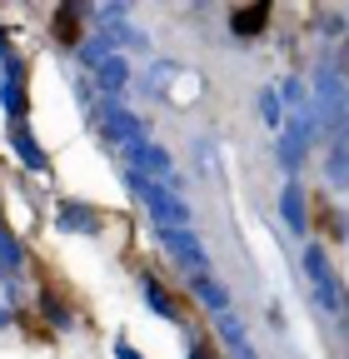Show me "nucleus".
<instances>
[{
  "label": "nucleus",
  "mask_w": 349,
  "mask_h": 359,
  "mask_svg": "<svg viewBox=\"0 0 349 359\" xmlns=\"http://www.w3.org/2000/svg\"><path fill=\"white\" fill-rule=\"evenodd\" d=\"M125 180H130V190L140 195V205L150 210L155 230H190V205L170 185H155V180H140V175H125Z\"/></svg>",
  "instance_id": "nucleus-1"
},
{
  "label": "nucleus",
  "mask_w": 349,
  "mask_h": 359,
  "mask_svg": "<svg viewBox=\"0 0 349 359\" xmlns=\"http://www.w3.org/2000/svg\"><path fill=\"white\" fill-rule=\"evenodd\" d=\"M125 160H130V175H140V180H155V185H170L174 180V155L155 140H135L125 150Z\"/></svg>",
  "instance_id": "nucleus-2"
},
{
  "label": "nucleus",
  "mask_w": 349,
  "mask_h": 359,
  "mask_svg": "<svg viewBox=\"0 0 349 359\" xmlns=\"http://www.w3.org/2000/svg\"><path fill=\"white\" fill-rule=\"evenodd\" d=\"M100 135H105L110 145L130 150L135 140H145V125H140V115H135V110H125V105L105 100V105H100Z\"/></svg>",
  "instance_id": "nucleus-3"
},
{
  "label": "nucleus",
  "mask_w": 349,
  "mask_h": 359,
  "mask_svg": "<svg viewBox=\"0 0 349 359\" xmlns=\"http://www.w3.org/2000/svg\"><path fill=\"white\" fill-rule=\"evenodd\" d=\"M304 275H310V290H315V299L324 309H339V285H334V269H329V259H324L320 245L304 250Z\"/></svg>",
  "instance_id": "nucleus-4"
},
{
  "label": "nucleus",
  "mask_w": 349,
  "mask_h": 359,
  "mask_svg": "<svg viewBox=\"0 0 349 359\" xmlns=\"http://www.w3.org/2000/svg\"><path fill=\"white\" fill-rule=\"evenodd\" d=\"M155 240L180 259L190 275H205V250H200V235L195 230H155Z\"/></svg>",
  "instance_id": "nucleus-5"
},
{
  "label": "nucleus",
  "mask_w": 349,
  "mask_h": 359,
  "mask_svg": "<svg viewBox=\"0 0 349 359\" xmlns=\"http://www.w3.org/2000/svg\"><path fill=\"white\" fill-rule=\"evenodd\" d=\"M125 80H130V65H125V55H120V50H115L110 60H100V65H95V90H100V95H110V100H115L120 90H125Z\"/></svg>",
  "instance_id": "nucleus-6"
},
{
  "label": "nucleus",
  "mask_w": 349,
  "mask_h": 359,
  "mask_svg": "<svg viewBox=\"0 0 349 359\" xmlns=\"http://www.w3.org/2000/svg\"><path fill=\"white\" fill-rule=\"evenodd\" d=\"M55 224H60L65 235H95V230H100V215H95L90 205H60Z\"/></svg>",
  "instance_id": "nucleus-7"
},
{
  "label": "nucleus",
  "mask_w": 349,
  "mask_h": 359,
  "mask_svg": "<svg viewBox=\"0 0 349 359\" xmlns=\"http://www.w3.org/2000/svg\"><path fill=\"white\" fill-rule=\"evenodd\" d=\"M280 215L294 235H304V224H310V215H304V190L294 185V180H285V190H280Z\"/></svg>",
  "instance_id": "nucleus-8"
},
{
  "label": "nucleus",
  "mask_w": 349,
  "mask_h": 359,
  "mask_svg": "<svg viewBox=\"0 0 349 359\" xmlns=\"http://www.w3.org/2000/svg\"><path fill=\"white\" fill-rule=\"evenodd\" d=\"M324 175H329L334 190H349V135H334L329 160H324Z\"/></svg>",
  "instance_id": "nucleus-9"
},
{
  "label": "nucleus",
  "mask_w": 349,
  "mask_h": 359,
  "mask_svg": "<svg viewBox=\"0 0 349 359\" xmlns=\"http://www.w3.org/2000/svg\"><path fill=\"white\" fill-rule=\"evenodd\" d=\"M11 145H15V155L25 160V170H50V160H46V150L35 145V135L25 130V125H11Z\"/></svg>",
  "instance_id": "nucleus-10"
},
{
  "label": "nucleus",
  "mask_w": 349,
  "mask_h": 359,
  "mask_svg": "<svg viewBox=\"0 0 349 359\" xmlns=\"http://www.w3.org/2000/svg\"><path fill=\"white\" fill-rule=\"evenodd\" d=\"M0 105L6 115H20V60H0Z\"/></svg>",
  "instance_id": "nucleus-11"
},
{
  "label": "nucleus",
  "mask_w": 349,
  "mask_h": 359,
  "mask_svg": "<svg viewBox=\"0 0 349 359\" xmlns=\"http://www.w3.org/2000/svg\"><path fill=\"white\" fill-rule=\"evenodd\" d=\"M110 55H115V35H110V30H100V35H90V40L80 45V65H90V70H95L100 60H110Z\"/></svg>",
  "instance_id": "nucleus-12"
},
{
  "label": "nucleus",
  "mask_w": 349,
  "mask_h": 359,
  "mask_svg": "<svg viewBox=\"0 0 349 359\" xmlns=\"http://www.w3.org/2000/svg\"><path fill=\"white\" fill-rule=\"evenodd\" d=\"M195 294L210 304V309H220V314H230V294H225V285H214L210 275H195Z\"/></svg>",
  "instance_id": "nucleus-13"
},
{
  "label": "nucleus",
  "mask_w": 349,
  "mask_h": 359,
  "mask_svg": "<svg viewBox=\"0 0 349 359\" xmlns=\"http://www.w3.org/2000/svg\"><path fill=\"white\" fill-rule=\"evenodd\" d=\"M265 20H270L265 6H249V11H240V15L230 20V30H235V35H254V30H265Z\"/></svg>",
  "instance_id": "nucleus-14"
},
{
  "label": "nucleus",
  "mask_w": 349,
  "mask_h": 359,
  "mask_svg": "<svg viewBox=\"0 0 349 359\" xmlns=\"http://www.w3.org/2000/svg\"><path fill=\"white\" fill-rule=\"evenodd\" d=\"M299 165H304V145L294 140V135H285V130H280V170H285V175H294Z\"/></svg>",
  "instance_id": "nucleus-15"
},
{
  "label": "nucleus",
  "mask_w": 349,
  "mask_h": 359,
  "mask_svg": "<svg viewBox=\"0 0 349 359\" xmlns=\"http://www.w3.org/2000/svg\"><path fill=\"white\" fill-rule=\"evenodd\" d=\"M20 259H25V255H20V240L6 230V224H0V264H6V269H15Z\"/></svg>",
  "instance_id": "nucleus-16"
},
{
  "label": "nucleus",
  "mask_w": 349,
  "mask_h": 359,
  "mask_svg": "<svg viewBox=\"0 0 349 359\" xmlns=\"http://www.w3.org/2000/svg\"><path fill=\"white\" fill-rule=\"evenodd\" d=\"M254 105H259V115H265L270 130H285V125H280V95H275V90H259V100H254Z\"/></svg>",
  "instance_id": "nucleus-17"
},
{
  "label": "nucleus",
  "mask_w": 349,
  "mask_h": 359,
  "mask_svg": "<svg viewBox=\"0 0 349 359\" xmlns=\"http://www.w3.org/2000/svg\"><path fill=\"white\" fill-rule=\"evenodd\" d=\"M140 290H145V304H150L155 314H174V309H170V299H165V290H160L155 280H140Z\"/></svg>",
  "instance_id": "nucleus-18"
},
{
  "label": "nucleus",
  "mask_w": 349,
  "mask_h": 359,
  "mask_svg": "<svg viewBox=\"0 0 349 359\" xmlns=\"http://www.w3.org/2000/svg\"><path fill=\"white\" fill-rule=\"evenodd\" d=\"M170 75H174V65H170V60H160V65L150 70V80H145V85L155 90V95H165V80H170Z\"/></svg>",
  "instance_id": "nucleus-19"
},
{
  "label": "nucleus",
  "mask_w": 349,
  "mask_h": 359,
  "mask_svg": "<svg viewBox=\"0 0 349 359\" xmlns=\"http://www.w3.org/2000/svg\"><path fill=\"white\" fill-rule=\"evenodd\" d=\"M299 90H304V80H294V75H289V80H280L275 95H280V105H285V100H299Z\"/></svg>",
  "instance_id": "nucleus-20"
},
{
  "label": "nucleus",
  "mask_w": 349,
  "mask_h": 359,
  "mask_svg": "<svg viewBox=\"0 0 349 359\" xmlns=\"http://www.w3.org/2000/svg\"><path fill=\"white\" fill-rule=\"evenodd\" d=\"M339 70H349V40H344V50H339Z\"/></svg>",
  "instance_id": "nucleus-21"
},
{
  "label": "nucleus",
  "mask_w": 349,
  "mask_h": 359,
  "mask_svg": "<svg viewBox=\"0 0 349 359\" xmlns=\"http://www.w3.org/2000/svg\"><path fill=\"white\" fill-rule=\"evenodd\" d=\"M120 359H140V354H135V349H125V344H120Z\"/></svg>",
  "instance_id": "nucleus-22"
},
{
  "label": "nucleus",
  "mask_w": 349,
  "mask_h": 359,
  "mask_svg": "<svg viewBox=\"0 0 349 359\" xmlns=\"http://www.w3.org/2000/svg\"><path fill=\"white\" fill-rule=\"evenodd\" d=\"M190 359H210V354H205V349H200V344H195V349H190Z\"/></svg>",
  "instance_id": "nucleus-23"
}]
</instances>
